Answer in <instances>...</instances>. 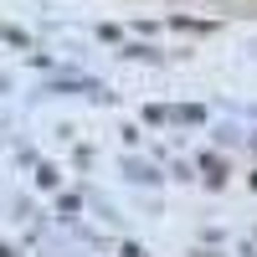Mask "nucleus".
Listing matches in <instances>:
<instances>
[]
</instances>
